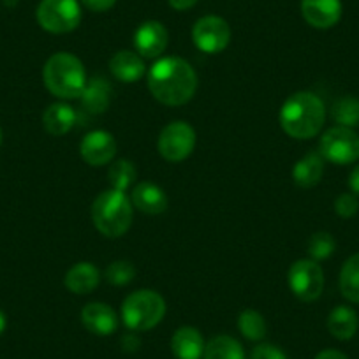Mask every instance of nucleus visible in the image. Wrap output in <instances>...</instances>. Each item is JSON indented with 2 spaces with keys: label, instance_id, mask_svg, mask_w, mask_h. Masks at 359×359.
<instances>
[{
  "label": "nucleus",
  "instance_id": "obj_1",
  "mask_svg": "<svg viewBox=\"0 0 359 359\" xmlns=\"http://www.w3.org/2000/svg\"><path fill=\"white\" fill-rule=\"evenodd\" d=\"M148 88L165 106L187 104L198 90V74L187 60L165 57L148 71Z\"/></svg>",
  "mask_w": 359,
  "mask_h": 359
},
{
  "label": "nucleus",
  "instance_id": "obj_2",
  "mask_svg": "<svg viewBox=\"0 0 359 359\" xmlns=\"http://www.w3.org/2000/svg\"><path fill=\"white\" fill-rule=\"evenodd\" d=\"M326 120L324 102L312 92H296L282 104L280 126L291 137L310 140L320 133Z\"/></svg>",
  "mask_w": 359,
  "mask_h": 359
},
{
  "label": "nucleus",
  "instance_id": "obj_3",
  "mask_svg": "<svg viewBox=\"0 0 359 359\" xmlns=\"http://www.w3.org/2000/svg\"><path fill=\"white\" fill-rule=\"evenodd\" d=\"M44 85L60 99L81 97L86 86L85 65L72 53H55L48 58L43 69Z\"/></svg>",
  "mask_w": 359,
  "mask_h": 359
},
{
  "label": "nucleus",
  "instance_id": "obj_4",
  "mask_svg": "<svg viewBox=\"0 0 359 359\" xmlns=\"http://www.w3.org/2000/svg\"><path fill=\"white\" fill-rule=\"evenodd\" d=\"M133 217L134 206L126 192L109 189L92 203V222L99 233L108 238L123 236L133 224Z\"/></svg>",
  "mask_w": 359,
  "mask_h": 359
},
{
  "label": "nucleus",
  "instance_id": "obj_5",
  "mask_svg": "<svg viewBox=\"0 0 359 359\" xmlns=\"http://www.w3.org/2000/svg\"><path fill=\"white\" fill-rule=\"evenodd\" d=\"M165 316V302L158 292L141 289L122 303V320L130 331H148Z\"/></svg>",
  "mask_w": 359,
  "mask_h": 359
},
{
  "label": "nucleus",
  "instance_id": "obj_6",
  "mask_svg": "<svg viewBox=\"0 0 359 359\" xmlns=\"http://www.w3.org/2000/svg\"><path fill=\"white\" fill-rule=\"evenodd\" d=\"M37 22L51 34L72 32L81 22L78 0H43L37 8Z\"/></svg>",
  "mask_w": 359,
  "mask_h": 359
},
{
  "label": "nucleus",
  "instance_id": "obj_7",
  "mask_svg": "<svg viewBox=\"0 0 359 359\" xmlns=\"http://www.w3.org/2000/svg\"><path fill=\"white\" fill-rule=\"evenodd\" d=\"M319 151L333 164H352L359 158V134L348 127H331L320 137Z\"/></svg>",
  "mask_w": 359,
  "mask_h": 359
},
{
  "label": "nucleus",
  "instance_id": "obj_8",
  "mask_svg": "<svg viewBox=\"0 0 359 359\" xmlns=\"http://www.w3.org/2000/svg\"><path fill=\"white\" fill-rule=\"evenodd\" d=\"M289 289L302 302H316L324 289V271L313 259H299L289 268Z\"/></svg>",
  "mask_w": 359,
  "mask_h": 359
},
{
  "label": "nucleus",
  "instance_id": "obj_9",
  "mask_svg": "<svg viewBox=\"0 0 359 359\" xmlns=\"http://www.w3.org/2000/svg\"><path fill=\"white\" fill-rule=\"evenodd\" d=\"M196 130L187 122H171L158 136V154L169 162H180L194 151Z\"/></svg>",
  "mask_w": 359,
  "mask_h": 359
},
{
  "label": "nucleus",
  "instance_id": "obj_10",
  "mask_svg": "<svg viewBox=\"0 0 359 359\" xmlns=\"http://www.w3.org/2000/svg\"><path fill=\"white\" fill-rule=\"evenodd\" d=\"M192 41L203 53H220L229 44L231 29L220 16H203L192 29Z\"/></svg>",
  "mask_w": 359,
  "mask_h": 359
},
{
  "label": "nucleus",
  "instance_id": "obj_11",
  "mask_svg": "<svg viewBox=\"0 0 359 359\" xmlns=\"http://www.w3.org/2000/svg\"><path fill=\"white\" fill-rule=\"evenodd\" d=\"M116 154V141L106 130H92L79 144V155L88 165H106Z\"/></svg>",
  "mask_w": 359,
  "mask_h": 359
},
{
  "label": "nucleus",
  "instance_id": "obj_12",
  "mask_svg": "<svg viewBox=\"0 0 359 359\" xmlns=\"http://www.w3.org/2000/svg\"><path fill=\"white\" fill-rule=\"evenodd\" d=\"M134 46L137 55L143 58L161 57L168 46V30L155 20L141 23L134 32Z\"/></svg>",
  "mask_w": 359,
  "mask_h": 359
},
{
  "label": "nucleus",
  "instance_id": "obj_13",
  "mask_svg": "<svg viewBox=\"0 0 359 359\" xmlns=\"http://www.w3.org/2000/svg\"><path fill=\"white\" fill-rule=\"evenodd\" d=\"M302 15L313 29H331L341 18V2L340 0H302Z\"/></svg>",
  "mask_w": 359,
  "mask_h": 359
},
{
  "label": "nucleus",
  "instance_id": "obj_14",
  "mask_svg": "<svg viewBox=\"0 0 359 359\" xmlns=\"http://www.w3.org/2000/svg\"><path fill=\"white\" fill-rule=\"evenodd\" d=\"M81 323L92 334L109 337L118 330V317L106 303H88L81 310Z\"/></svg>",
  "mask_w": 359,
  "mask_h": 359
},
{
  "label": "nucleus",
  "instance_id": "obj_15",
  "mask_svg": "<svg viewBox=\"0 0 359 359\" xmlns=\"http://www.w3.org/2000/svg\"><path fill=\"white\" fill-rule=\"evenodd\" d=\"M205 338L199 330L184 326L175 331L171 338V351L176 359H201L205 355Z\"/></svg>",
  "mask_w": 359,
  "mask_h": 359
},
{
  "label": "nucleus",
  "instance_id": "obj_16",
  "mask_svg": "<svg viewBox=\"0 0 359 359\" xmlns=\"http://www.w3.org/2000/svg\"><path fill=\"white\" fill-rule=\"evenodd\" d=\"M134 208L140 212L148 213V215H158L164 213L168 208V196L158 185L151 182H141L134 187L133 196H130Z\"/></svg>",
  "mask_w": 359,
  "mask_h": 359
},
{
  "label": "nucleus",
  "instance_id": "obj_17",
  "mask_svg": "<svg viewBox=\"0 0 359 359\" xmlns=\"http://www.w3.org/2000/svg\"><path fill=\"white\" fill-rule=\"evenodd\" d=\"M109 71H111V74L118 81L136 83L147 72V65H144L143 57H140L136 51L122 50L111 57V60H109Z\"/></svg>",
  "mask_w": 359,
  "mask_h": 359
},
{
  "label": "nucleus",
  "instance_id": "obj_18",
  "mask_svg": "<svg viewBox=\"0 0 359 359\" xmlns=\"http://www.w3.org/2000/svg\"><path fill=\"white\" fill-rule=\"evenodd\" d=\"M64 284L74 294H90L101 284V273L92 262H78L65 273Z\"/></svg>",
  "mask_w": 359,
  "mask_h": 359
},
{
  "label": "nucleus",
  "instance_id": "obj_19",
  "mask_svg": "<svg viewBox=\"0 0 359 359\" xmlns=\"http://www.w3.org/2000/svg\"><path fill=\"white\" fill-rule=\"evenodd\" d=\"M324 172V158L317 151H310L305 157L299 158L292 168V180L294 184L303 189L316 187L320 182Z\"/></svg>",
  "mask_w": 359,
  "mask_h": 359
},
{
  "label": "nucleus",
  "instance_id": "obj_20",
  "mask_svg": "<svg viewBox=\"0 0 359 359\" xmlns=\"http://www.w3.org/2000/svg\"><path fill=\"white\" fill-rule=\"evenodd\" d=\"M109 95H111V86L108 85L102 76H94L86 81L85 92L81 94V102L85 109L92 115H101L108 109Z\"/></svg>",
  "mask_w": 359,
  "mask_h": 359
},
{
  "label": "nucleus",
  "instance_id": "obj_21",
  "mask_svg": "<svg viewBox=\"0 0 359 359\" xmlns=\"http://www.w3.org/2000/svg\"><path fill=\"white\" fill-rule=\"evenodd\" d=\"M43 123L44 129H46L51 136H64V134H67L76 123L74 108L65 104V102H55V104L48 106V109L44 111Z\"/></svg>",
  "mask_w": 359,
  "mask_h": 359
},
{
  "label": "nucleus",
  "instance_id": "obj_22",
  "mask_svg": "<svg viewBox=\"0 0 359 359\" xmlns=\"http://www.w3.org/2000/svg\"><path fill=\"white\" fill-rule=\"evenodd\" d=\"M327 330L337 340H351L358 331V313L351 306H337L327 317Z\"/></svg>",
  "mask_w": 359,
  "mask_h": 359
},
{
  "label": "nucleus",
  "instance_id": "obj_23",
  "mask_svg": "<svg viewBox=\"0 0 359 359\" xmlns=\"http://www.w3.org/2000/svg\"><path fill=\"white\" fill-rule=\"evenodd\" d=\"M205 359H247L240 341L227 334H219L206 344Z\"/></svg>",
  "mask_w": 359,
  "mask_h": 359
},
{
  "label": "nucleus",
  "instance_id": "obj_24",
  "mask_svg": "<svg viewBox=\"0 0 359 359\" xmlns=\"http://www.w3.org/2000/svg\"><path fill=\"white\" fill-rule=\"evenodd\" d=\"M340 291L348 302L359 303V254L345 261L340 271Z\"/></svg>",
  "mask_w": 359,
  "mask_h": 359
},
{
  "label": "nucleus",
  "instance_id": "obj_25",
  "mask_svg": "<svg viewBox=\"0 0 359 359\" xmlns=\"http://www.w3.org/2000/svg\"><path fill=\"white\" fill-rule=\"evenodd\" d=\"M136 165H134V162L127 161V158H120V161L113 162L109 165L108 180L111 184V189H115V191L126 192L136 182Z\"/></svg>",
  "mask_w": 359,
  "mask_h": 359
},
{
  "label": "nucleus",
  "instance_id": "obj_26",
  "mask_svg": "<svg viewBox=\"0 0 359 359\" xmlns=\"http://www.w3.org/2000/svg\"><path fill=\"white\" fill-rule=\"evenodd\" d=\"M238 327L241 334L250 341H261L266 337V320L257 310H243L238 317Z\"/></svg>",
  "mask_w": 359,
  "mask_h": 359
},
{
  "label": "nucleus",
  "instance_id": "obj_27",
  "mask_svg": "<svg viewBox=\"0 0 359 359\" xmlns=\"http://www.w3.org/2000/svg\"><path fill=\"white\" fill-rule=\"evenodd\" d=\"M331 116L334 122L341 127H358L359 126V99L341 97L331 108Z\"/></svg>",
  "mask_w": 359,
  "mask_h": 359
},
{
  "label": "nucleus",
  "instance_id": "obj_28",
  "mask_svg": "<svg viewBox=\"0 0 359 359\" xmlns=\"http://www.w3.org/2000/svg\"><path fill=\"white\" fill-rule=\"evenodd\" d=\"M306 248H309V254L313 261H324V259L333 255L334 248H337V241H334V238L330 233L319 231V233L310 236Z\"/></svg>",
  "mask_w": 359,
  "mask_h": 359
},
{
  "label": "nucleus",
  "instance_id": "obj_29",
  "mask_svg": "<svg viewBox=\"0 0 359 359\" xmlns=\"http://www.w3.org/2000/svg\"><path fill=\"white\" fill-rule=\"evenodd\" d=\"M134 275H136V268L133 262L129 261H115L106 268L104 278L108 284L113 285H127L133 282Z\"/></svg>",
  "mask_w": 359,
  "mask_h": 359
},
{
  "label": "nucleus",
  "instance_id": "obj_30",
  "mask_svg": "<svg viewBox=\"0 0 359 359\" xmlns=\"http://www.w3.org/2000/svg\"><path fill=\"white\" fill-rule=\"evenodd\" d=\"M359 210V201L355 198V194L352 192H345V194H340L334 201V212L341 217V219H351L358 213Z\"/></svg>",
  "mask_w": 359,
  "mask_h": 359
},
{
  "label": "nucleus",
  "instance_id": "obj_31",
  "mask_svg": "<svg viewBox=\"0 0 359 359\" xmlns=\"http://www.w3.org/2000/svg\"><path fill=\"white\" fill-rule=\"evenodd\" d=\"M250 359H287L285 352L278 348L277 345L271 344H259L257 347L252 351Z\"/></svg>",
  "mask_w": 359,
  "mask_h": 359
},
{
  "label": "nucleus",
  "instance_id": "obj_32",
  "mask_svg": "<svg viewBox=\"0 0 359 359\" xmlns=\"http://www.w3.org/2000/svg\"><path fill=\"white\" fill-rule=\"evenodd\" d=\"M81 4L85 6L86 9H90V11L104 13L109 11V9L116 4V0H81Z\"/></svg>",
  "mask_w": 359,
  "mask_h": 359
},
{
  "label": "nucleus",
  "instance_id": "obj_33",
  "mask_svg": "<svg viewBox=\"0 0 359 359\" xmlns=\"http://www.w3.org/2000/svg\"><path fill=\"white\" fill-rule=\"evenodd\" d=\"M140 345H141V340L140 337H136V334L129 333L122 338V348L126 352H136L137 348H140Z\"/></svg>",
  "mask_w": 359,
  "mask_h": 359
},
{
  "label": "nucleus",
  "instance_id": "obj_34",
  "mask_svg": "<svg viewBox=\"0 0 359 359\" xmlns=\"http://www.w3.org/2000/svg\"><path fill=\"white\" fill-rule=\"evenodd\" d=\"M168 2L172 9H176V11H187L192 6L198 4V0H168Z\"/></svg>",
  "mask_w": 359,
  "mask_h": 359
},
{
  "label": "nucleus",
  "instance_id": "obj_35",
  "mask_svg": "<svg viewBox=\"0 0 359 359\" xmlns=\"http://www.w3.org/2000/svg\"><path fill=\"white\" fill-rule=\"evenodd\" d=\"M348 187H351L352 194L359 196V164L352 169L351 176H348Z\"/></svg>",
  "mask_w": 359,
  "mask_h": 359
},
{
  "label": "nucleus",
  "instance_id": "obj_36",
  "mask_svg": "<svg viewBox=\"0 0 359 359\" xmlns=\"http://www.w3.org/2000/svg\"><path fill=\"white\" fill-rule=\"evenodd\" d=\"M316 359H348L344 352L340 351H334V348H326V351L319 352L316 355Z\"/></svg>",
  "mask_w": 359,
  "mask_h": 359
},
{
  "label": "nucleus",
  "instance_id": "obj_37",
  "mask_svg": "<svg viewBox=\"0 0 359 359\" xmlns=\"http://www.w3.org/2000/svg\"><path fill=\"white\" fill-rule=\"evenodd\" d=\"M6 326H8V319H6V313L0 310V334L4 333Z\"/></svg>",
  "mask_w": 359,
  "mask_h": 359
},
{
  "label": "nucleus",
  "instance_id": "obj_38",
  "mask_svg": "<svg viewBox=\"0 0 359 359\" xmlns=\"http://www.w3.org/2000/svg\"><path fill=\"white\" fill-rule=\"evenodd\" d=\"M0 144H2V130H0Z\"/></svg>",
  "mask_w": 359,
  "mask_h": 359
}]
</instances>
